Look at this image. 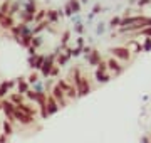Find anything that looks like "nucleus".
Wrapping results in <instances>:
<instances>
[{"label": "nucleus", "mask_w": 151, "mask_h": 143, "mask_svg": "<svg viewBox=\"0 0 151 143\" xmlns=\"http://www.w3.org/2000/svg\"><path fill=\"white\" fill-rule=\"evenodd\" d=\"M106 32V24H97V27H96V34L97 35H103V34Z\"/></svg>", "instance_id": "2f4dec72"}, {"label": "nucleus", "mask_w": 151, "mask_h": 143, "mask_svg": "<svg viewBox=\"0 0 151 143\" xmlns=\"http://www.w3.org/2000/svg\"><path fill=\"white\" fill-rule=\"evenodd\" d=\"M76 47H79V49L84 47V37H82V35H79V37L76 39Z\"/></svg>", "instance_id": "72a5a7b5"}, {"label": "nucleus", "mask_w": 151, "mask_h": 143, "mask_svg": "<svg viewBox=\"0 0 151 143\" xmlns=\"http://www.w3.org/2000/svg\"><path fill=\"white\" fill-rule=\"evenodd\" d=\"M55 66V54H47L44 57V62H42V67L39 69V74L42 77H49L50 76V71H52V67Z\"/></svg>", "instance_id": "f03ea898"}, {"label": "nucleus", "mask_w": 151, "mask_h": 143, "mask_svg": "<svg viewBox=\"0 0 151 143\" xmlns=\"http://www.w3.org/2000/svg\"><path fill=\"white\" fill-rule=\"evenodd\" d=\"M106 64H108V71H111L114 76H118V74L123 72V66H121V62H119L118 59H114V57H113V59H109Z\"/></svg>", "instance_id": "f8f14e48"}, {"label": "nucleus", "mask_w": 151, "mask_h": 143, "mask_svg": "<svg viewBox=\"0 0 151 143\" xmlns=\"http://www.w3.org/2000/svg\"><path fill=\"white\" fill-rule=\"evenodd\" d=\"M99 10H101V5H99V4H96V5L92 7L91 14H94V15H96V14H99Z\"/></svg>", "instance_id": "e433bc0d"}, {"label": "nucleus", "mask_w": 151, "mask_h": 143, "mask_svg": "<svg viewBox=\"0 0 151 143\" xmlns=\"http://www.w3.org/2000/svg\"><path fill=\"white\" fill-rule=\"evenodd\" d=\"M44 57L45 56L44 54H34V56H29V59H27V64H29V67L32 69V71H37L39 72V69L42 67V62H44Z\"/></svg>", "instance_id": "6e6552de"}, {"label": "nucleus", "mask_w": 151, "mask_h": 143, "mask_svg": "<svg viewBox=\"0 0 151 143\" xmlns=\"http://www.w3.org/2000/svg\"><path fill=\"white\" fill-rule=\"evenodd\" d=\"M7 99H10V101H12L15 106L20 105V103H24V96H22V94H19V93H15V91L9 94V98H7Z\"/></svg>", "instance_id": "5701e85b"}, {"label": "nucleus", "mask_w": 151, "mask_h": 143, "mask_svg": "<svg viewBox=\"0 0 151 143\" xmlns=\"http://www.w3.org/2000/svg\"><path fill=\"white\" fill-rule=\"evenodd\" d=\"M151 0H138V5L139 7H145V5H150Z\"/></svg>", "instance_id": "4c0bfd02"}, {"label": "nucleus", "mask_w": 151, "mask_h": 143, "mask_svg": "<svg viewBox=\"0 0 151 143\" xmlns=\"http://www.w3.org/2000/svg\"><path fill=\"white\" fill-rule=\"evenodd\" d=\"M59 110L60 108H59V105H57V101H55L50 94H47V98H45V111H47V116L55 115Z\"/></svg>", "instance_id": "9d476101"}, {"label": "nucleus", "mask_w": 151, "mask_h": 143, "mask_svg": "<svg viewBox=\"0 0 151 143\" xmlns=\"http://www.w3.org/2000/svg\"><path fill=\"white\" fill-rule=\"evenodd\" d=\"M139 34H143V35H146V37H151V25H148V27L141 29Z\"/></svg>", "instance_id": "f704fd0d"}, {"label": "nucleus", "mask_w": 151, "mask_h": 143, "mask_svg": "<svg viewBox=\"0 0 151 143\" xmlns=\"http://www.w3.org/2000/svg\"><path fill=\"white\" fill-rule=\"evenodd\" d=\"M22 10L27 12V14H30V15H34V14L39 10L37 0H25V4H24V7H22Z\"/></svg>", "instance_id": "2eb2a0df"}, {"label": "nucleus", "mask_w": 151, "mask_h": 143, "mask_svg": "<svg viewBox=\"0 0 151 143\" xmlns=\"http://www.w3.org/2000/svg\"><path fill=\"white\" fill-rule=\"evenodd\" d=\"M84 30H86V25H84L82 22H81V24H76V25H74V32H76V34H79V35H81Z\"/></svg>", "instance_id": "c756f323"}, {"label": "nucleus", "mask_w": 151, "mask_h": 143, "mask_svg": "<svg viewBox=\"0 0 151 143\" xmlns=\"http://www.w3.org/2000/svg\"><path fill=\"white\" fill-rule=\"evenodd\" d=\"M44 44V35L42 34H39V35H32V42H30V46H32L34 49L37 51L39 47H42Z\"/></svg>", "instance_id": "412c9836"}, {"label": "nucleus", "mask_w": 151, "mask_h": 143, "mask_svg": "<svg viewBox=\"0 0 151 143\" xmlns=\"http://www.w3.org/2000/svg\"><path fill=\"white\" fill-rule=\"evenodd\" d=\"M72 77H74V79H70V83L74 84L76 91H77V96H86V94L91 93V86H89V83H87L86 77L81 76L79 69H74Z\"/></svg>", "instance_id": "f257e3e1"}, {"label": "nucleus", "mask_w": 151, "mask_h": 143, "mask_svg": "<svg viewBox=\"0 0 151 143\" xmlns=\"http://www.w3.org/2000/svg\"><path fill=\"white\" fill-rule=\"evenodd\" d=\"M57 84H59V88L64 91L65 99H76V98H77V91H76V88H74V84H72V83H69V81H64V79H60Z\"/></svg>", "instance_id": "20e7f679"}, {"label": "nucleus", "mask_w": 151, "mask_h": 143, "mask_svg": "<svg viewBox=\"0 0 151 143\" xmlns=\"http://www.w3.org/2000/svg\"><path fill=\"white\" fill-rule=\"evenodd\" d=\"M64 14L60 9H50V10L45 12V20H47L50 25H55V24L59 22V19H62Z\"/></svg>", "instance_id": "1a4fd4ad"}, {"label": "nucleus", "mask_w": 151, "mask_h": 143, "mask_svg": "<svg viewBox=\"0 0 151 143\" xmlns=\"http://www.w3.org/2000/svg\"><path fill=\"white\" fill-rule=\"evenodd\" d=\"M57 74H59V67L54 66V67H52V71H50V76H49V77H55Z\"/></svg>", "instance_id": "c9c22d12"}, {"label": "nucleus", "mask_w": 151, "mask_h": 143, "mask_svg": "<svg viewBox=\"0 0 151 143\" xmlns=\"http://www.w3.org/2000/svg\"><path fill=\"white\" fill-rule=\"evenodd\" d=\"M50 96H52V98L55 99V101H57V105H59V108H64L65 105H67V99H65V94H64V91H62V89L59 88V84L55 83L54 84V88L50 89Z\"/></svg>", "instance_id": "423d86ee"}, {"label": "nucleus", "mask_w": 151, "mask_h": 143, "mask_svg": "<svg viewBox=\"0 0 151 143\" xmlns=\"http://www.w3.org/2000/svg\"><path fill=\"white\" fill-rule=\"evenodd\" d=\"M0 108H2V113H4V116H5V120H9L10 123H15L14 121V110H15V105L12 103L10 99H0Z\"/></svg>", "instance_id": "7ed1b4c3"}, {"label": "nucleus", "mask_w": 151, "mask_h": 143, "mask_svg": "<svg viewBox=\"0 0 151 143\" xmlns=\"http://www.w3.org/2000/svg\"><path fill=\"white\" fill-rule=\"evenodd\" d=\"M14 121L19 123V125H22V126H29L35 120H34V116H29L25 113H22L20 110H17V106H15V110H14Z\"/></svg>", "instance_id": "39448f33"}, {"label": "nucleus", "mask_w": 151, "mask_h": 143, "mask_svg": "<svg viewBox=\"0 0 151 143\" xmlns=\"http://www.w3.org/2000/svg\"><path fill=\"white\" fill-rule=\"evenodd\" d=\"M141 49L145 51V52H150V51H151V37H146L145 39V42L141 44Z\"/></svg>", "instance_id": "cd10ccee"}, {"label": "nucleus", "mask_w": 151, "mask_h": 143, "mask_svg": "<svg viewBox=\"0 0 151 143\" xmlns=\"http://www.w3.org/2000/svg\"><path fill=\"white\" fill-rule=\"evenodd\" d=\"M119 25H121V17H113L111 22H109V27L116 29V27H119Z\"/></svg>", "instance_id": "c85d7f7f"}, {"label": "nucleus", "mask_w": 151, "mask_h": 143, "mask_svg": "<svg viewBox=\"0 0 151 143\" xmlns=\"http://www.w3.org/2000/svg\"><path fill=\"white\" fill-rule=\"evenodd\" d=\"M0 4H2V0H0Z\"/></svg>", "instance_id": "37998d69"}, {"label": "nucleus", "mask_w": 151, "mask_h": 143, "mask_svg": "<svg viewBox=\"0 0 151 143\" xmlns=\"http://www.w3.org/2000/svg\"><path fill=\"white\" fill-rule=\"evenodd\" d=\"M126 49L129 51L131 54H138V52L143 51V49H141V42H139V40H136V39H133L129 44L126 46Z\"/></svg>", "instance_id": "a211bd4d"}, {"label": "nucleus", "mask_w": 151, "mask_h": 143, "mask_svg": "<svg viewBox=\"0 0 151 143\" xmlns=\"http://www.w3.org/2000/svg\"><path fill=\"white\" fill-rule=\"evenodd\" d=\"M0 125H2V133H4V135H5L7 138L14 135V126H12L14 123H10L9 120H4L2 123H0Z\"/></svg>", "instance_id": "f3484780"}, {"label": "nucleus", "mask_w": 151, "mask_h": 143, "mask_svg": "<svg viewBox=\"0 0 151 143\" xmlns=\"http://www.w3.org/2000/svg\"><path fill=\"white\" fill-rule=\"evenodd\" d=\"M86 59H87V62H89L91 66H97V64L101 62V56H99V52H97V51L92 49L89 54H86Z\"/></svg>", "instance_id": "dca6fc26"}, {"label": "nucleus", "mask_w": 151, "mask_h": 143, "mask_svg": "<svg viewBox=\"0 0 151 143\" xmlns=\"http://www.w3.org/2000/svg\"><path fill=\"white\" fill-rule=\"evenodd\" d=\"M111 54H113L114 59L123 61V62H128L131 59V52L126 47H114V49H111Z\"/></svg>", "instance_id": "0eeeda50"}, {"label": "nucleus", "mask_w": 151, "mask_h": 143, "mask_svg": "<svg viewBox=\"0 0 151 143\" xmlns=\"http://www.w3.org/2000/svg\"><path fill=\"white\" fill-rule=\"evenodd\" d=\"M139 143H150V138H148V136H143Z\"/></svg>", "instance_id": "ea45409f"}, {"label": "nucleus", "mask_w": 151, "mask_h": 143, "mask_svg": "<svg viewBox=\"0 0 151 143\" xmlns=\"http://www.w3.org/2000/svg\"><path fill=\"white\" fill-rule=\"evenodd\" d=\"M69 59H70V54H69V51L67 49H64L60 54H57L55 56V66L57 67H64L67 62H69Z\"/></svg>", "instance_id": "ddd939ff"}, {"label": "nucleus", "mask_w": 151, "mask_h": 143, "mask_svg": "<svg viewBox=\"0 0 151 143\" xmlns=\"http://www.w3.org/2000/svg\"><path fill=\"white\" fill-rule=\"evenodd\" d=\"M15 81H17L15 83V93H19V94L24 96V94L30 89V84L27 83V77H17Z\"/></svg>", "instance_id": "9b49d317"}, {"label": "nucleus", "mask_w": 151, "mask_h": 143, "mask_svg": "<svg viewBox=\"0 0 151 143\" xmlns=\"http://www.w3.org/2000/svg\"><path fill=\"white\" fill-rule=\"evenodd\" d=\"M30 89H32L34 93H37V94H47V91H45V86H44V81H42V79H39L37 83L30 84Z\"/></svg>", "instance_id": "6ab92c4d"}, {"label": "nucleus", "mask_w": 151, "mask_h": 143, "mask_svg": "<svg viewBox=\"0 0 151 143\" xmlns=\"http://www.w3.org/2000/svg\"><path fill=\"white\" fill-rule=\"evenodd\" d=\"M2 2H12V0H2Z\"/></svg>", "instance_id": "79ce46f5"}, {"label": "nucleus", "mask_w": 151, "mask_h": 143, "mask_svg": "<svg viewBox=\"0 0 151 143\" xmlns=\"http://www.w3.org/2000/svg\"><path fill=\"white\" fill-rule=\"evenodd\" d=\"M79 2H81V5H82V4H87L89 0H79Z\"/></svg>", "instance_id": "a19ab883"}, {"label": "nucleus", "mask_w": 151, "mask_h": 143, "mask_svg": "<svg viewBox=\"0 0 151 143\" xmlns=\"http://www.w3.org/2000/svg\"><path fill=\"white\" fill-rule=\"evenodd\" d=\"M39 79H40V74H39L37 71H34L32 74L27 77V83H29V84H34V83H37Z\"/></svg>", "instance_id": "bb28decb"}, {"label": "nucleus", "mask_w": 151, "mask_h": 143, "mask_svg": "<svg viewBox=\"0 0 151 143\" xmlns=\"http://www.w3.org/2000/svg\"><path fill=\"white\" fill-rule=\"evenodd\" d=\"M111 79V76H109L108 72H99V71H96V81L99 84H106Z\"/></svg>", "instance_id": "4be33fe9"}, {"label": "nucleus", "mask_w": 151, "mask_h": 143, "mask_svg": "<svg viewBox=\"0 0 151 143\" xmlns=\"http://www.w3.org/2000/svg\"><path fill=\"white\" fill-rule=\"evenodd\" d=\"M15 19L10 15H2L0 14V25H2V29H7V30H10L14 25H15Z\"/></svg>", "instance_id": "4468645a"}, {"label": "nucleus", "mask_w": 151, "mask_h": 143, "mask_svg": "<svg viewBox=\"0 0 151 143\" xmlns=\"http://www.w3.org/2000/svg\"><path fill=\"white\" fill-rule=\"evenodd\" d=\"M45 12H47V10L39 9V10L34 14V24H39V22H42V20H45Z\"/></svg>", "instance_id": "b1692460"}, {"label": "nucleus", "mask_w": 151, "mask_h": 143, "mask_svg": "<svg viewBox=\"0 0 151 143\" xmlns=\"http://www.w3.org/2000/svg\"><path fill=\"white\" fill-rule=\"evenodd\" d=\"M62 14H64L65 17H72L74 14H72V9L69 7V4H65L64 5V9H62Z\"/></svg>", "instance_id": "473e14b6"}, {"label": "nucleus", "mask_w": 151, "mask_h": 143, "mask_svg": "<svg viewBox=\"0 0 151 143\" xmlns=\"http://www.w3.org/2000/svg\"><path fill=\"white\" fill-rule=\"evenodd\" d=\"M7 142H9V138H7L4 133H0V143H7Z\"/></svg>", "instance_id": "58836bf2"}, {"label": "nucleus", "mask_w": 151, "mask_h": 143, "mask_svg": "<svg viewBox=\"0 0 151 143\" xmlns=\"http://www.w3.org/2000/svg\"><path fill=\"white\" fill-rule=\"evenodd\" d=\"M17 110H20L22 113H25V115L29 116H35V108H30V105H27V103H20V105H17Z\"/></svg>", "instance_id": "aec40b11"}, {"label": "nucleus", "mask_w": 151, "mask_h": 143, "mask_svg": "<svg viewBox=\"0 0 151 143\" xmlns=\"http://www.w3.org/2000/svg\"><path fill=\"white\" fill-rule=\"evenodd\" d=\"M70 22H72V25H76V24H81L82 22L81 14H74V15L70 17Z\"/></svg>", "instance_id": "7c9ffc66"}, {"label": "nucleus", "mask_w": 151, "mask_h": 143, "mask_svg": "<svg viewBox=\"0 0 151 143\" xmlns=\"http://www.w3.org/2000/svg\"><path fill=\"white\" fill-rule=\"evenodd\" d=\"M67 4L72 9V14H81V2L79 0H69Z\"/></svg>", "instance_id": "a878e982"}, {"label": "nucleus", "mask_w": 151, "mask_h": 143, "mask_svg": "<svg viewBox=\"0 0 151 143\" xmlns=\"http://www.w3.org/2000/svg\"><path fill=\"white\" fill-rule=\"evenodd\" d=\"M69 40H70V30H64L62 32V37H60V47L65 49L67 44H69Z\"/></svg>", "instance_id": "393cba45"}]
</instances>
